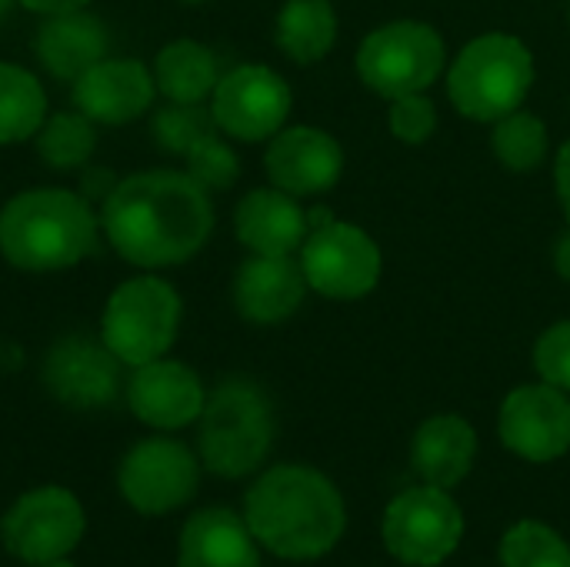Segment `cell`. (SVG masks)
<instances>
[{"mask_svg": "<svg viewBox=\"0 0 570 567\" xmlns=\"http://www.w3.org/2000/svg\"><path fill=\"white\" fill-rule=\"evenodd\" d=\"M184 304L170 281L157 274L127 277L114 287L100 314V341L124 368L167 358L180 334Z\"/></svg>", "mask_w": 570, "mask_h": 567, "instance_id": "cell-6", "label": "cell"}, {"mask_svg": "<svg viewBox=\"0 0 570 567\" xmlns=\"http://www.w3.org/2000/svg\"><path fill=\"white\" fill-rule=\"evenodd\" d=\"M154 70L130 57H104L73 80V107L104 127H120L144 117L154 107Z\"/></svg>", "mask_w": 570, "mask_h": 567, "instance_id": "cell-17", "label": "cell"}, {"mask_svg": "<svg viewBox=\"0 0 570 567\" xmlns=\"http://www.w3.org/2000/svg\"><path fill=\"white\" fill-rule=\"evenodd\" d=\"M244 521L274 558L317 561L344 538L347 508L337 485L317 468L277 465L250 485Z\"/></svg>", "mask_w": 570, "mask_h": 567, "instance_id": "cell-2", "label": "cell"}, {"mask_svg": "<svg viewBox=\"0 0 570 567\" xmlns=\"http://www.w3.org/2000/svg\"><path fill=\"white\" fill-rule=\"evenodd\" d=\"M37 567H77L73 561H67V558H60V561H47V565H37Z\"/></svg>", "mask_w": 570, "mask_h": 567, "instance_id": "cell-38", "label": "cell"}, {"mask_svg": "<svg viewBox=\"0 0 570 567\" xmlns=\"http://www.w3.org/2000/svg\"><path fill=\"white\" fill-rule=\"evenodd\" d=\"M13 3H17V0H0V20L10 13V7H13Z\"/></svg>", "mask_w": 570, "mask_h": 567, "instance_id": "cell-37", "label": "cell"}, {"mask_svg": "<svg viewBox=\"0 0 570 567\" xmlns=\"http://www.w3.org/2000/svg\"><path fill=\"white\" fill-rule=\"evenodd\" d=\"M444 40L431 23L391 20L364 37L357 50V74L374 94L394 100L431 90L444 70Z\"/></svg>", "mask_w": 570, "mask_h": 567, "instance_id": "cell-7", "label": "cell"}, {"mask_svg": "<svg viewBox=\"0 0 570 567\" xmlns=\"http://www.w3.org/2000/svg\"><path fill=\"white\" fill-rule=\"evenodd\" d=\"M534 371L544 384L570 394V321L551 324L534 344Z\"/></svg>", "mask_w": 570, "mask_h": 567, "instance_id": "cell-32", "label": "cell"}, {"mask_svg": "<svg viewBox=\"0 0 570 567\" xmlns=\"http://www.w3.org/2000/svg\"><path fill=\"white\" fill-rule=\"evenodd\" d=\"M200 454H194L184 441L154 434L124 454L117 468V488L127 508L160 518L194 501L200 488Z\"/></svg>", "mask_w": 570, "mask_h": 567, "instance_id": "cell-10", "label": "cell"}, {"mask_svg": "<svg viewBox=\"0 0 570 567\" xmlns=\"http://www.w3.org/2000/svg\"><path fill=\"white\" fill-rule=\"evenodd\" d=\"M291 104L294 97L287 80L264 63H240L227 70L210 94L217 130L244 144H261L284 130Z\"/></svg>", "mask_w": 570, "mask_h": 567, "instance_id": "cell-12", "label": "cell"}, {"mask_svg": "<svg viewBox=\"0 0 570 567\" xmlns=\"http://www.w3.org/2000/svg\"><path fill=\"white\" fill-rule=\"evenodd\" d=\"M264 167L274 187L301 197L327 194L344 174V150L337 137L321 127H284L271 137Z\"/></svg>", "mask_w": 570, "mask_h": 567, "instance_id": "cell-16", "label": "cell"}, {"mask_svg": "<svg viewBox=\"0 0 570 567\" xmlns=\"http://www.w3.org/2000/svg\"><path fill=\"white\" fill-rule=\"evenodd\" d=\"M124 398L134 418L154 431H180L200 421L207 404L200 374L184 361H170V358H157L150 364L134 368Z\"/></svg>", "mask_w": 570, "mask_h": 567, "instance_id": "cell-15", "label": "cell"}, {"mask_svg": "<svg viewBox=\"0 0 570 567\" xmlns=\"http://www.w3.org/2000/svg\"><path fill=\"white\" fill-rule=\"evenodd\" d=\"M274 37L294 63H317L337 43V10L331 0H287Z\"/></svg>", "mask_w": 570, "mask_h": 567, "instance_id": "cell-24", "label": "cell"}, {"mask_svg": "<svg viewBox=\"0 0 570 567\" xmlns=\"http://www.w3.org/2000/svg\"><path fill=\"white\" fill-rule=\"evenodd\" d=\"M154 80L167 100L204 104L220 80L217 57L197 40H170L154 60Z\"/></svg>", "mask_w": 570, "mask_h": 567, "instance_id": "cell-23", "label": "cell"}, {"mask_svg": "<svg viewBox=\"0 0 570 567\" xmlns=\"http://www.w3.org/2000/svg\"><path fill=\"white\" fill-rule=\"evenodd\" d=\"M107 244L134 267L190 261L214 234V204L187 170H144L117 180L100 204Z\"/></svg>", "mask_w": 570, "mask_h": 567, "instance_id": "cell-1", "label": "cell"}, {"mask_svg": "<svg viewBox=\"0 0 570 567\" xmlns=\"http://www.w3.org/2000/svg\"><path fill=\"white\" fill-rule=\"evenodd\" d=\"M554 187H558V201L564 207L570 221V140L558 150V160H554Z\"/></svg>", "mask_w": 570, "mask_h": 567, "instance_id": "cell-34", "label": "cell"}, {"mask_svg": "<svg viewBox=\"0 0 570 567\" xmlns=\"http://www.w3.org/2000/svg\"><path fill=\"white\" fill-rule=\"evenodd\" d=\"M554 267H558V274L570 281V231L558 241V247H554Z\"/></svg>", "mask_w": 570, "mask_h": 567, "instance_id": "cell-36", "label": "cell"}, {"mask_svg": "<svg viewBox=\"0 0 570 567\" xmlns=\"http://www.w3.org/2000/svg\"><path fill=\"white\" fill-rule=\"evenodd\" d=\"M501 441L511 454L548 465L570 451V398L554 384L514 388L498 414Z\"/></svg>", "mask_w": 570, "mask_h": 567, "instance_id": "cell-13", "label": "cell"}, {"mask_svg": "<svg viewBox=\"0 0 570 567\" xmlns=\"http://www.w3.org/2000/svg\"><path fill=\"white\" fill-rule=\"evenodd\" d=\"M548 127L538 114L531 110H514L501 120H494V134H491V147L494 157L514 170V174H531L544 164L548 157Z\"/></svg>", "mask_w": 570, "mask_h": 567, "instance_id": "cell-27", "label": "cell"}, {"mask_svg": "<svg viewBox=\"0 0 570 567\" xmlns=\"http://www.w3.org/2000/svg\"><path fill=\"white\" fill-rule=\"evenodd\" d=\"M274 444V411L267 394L244 378H230L207 394L197 454L200 465L227 481L254 475Z\"/></svg>", "mask_w": 570, "mask_h": 567, "instance_id": "cell-4", "label": "cell"}, {"mask_svg": "<svg viewBox=\"0 0 570 567\" xmlns=\"http://www.w3.org/2000/svg\"><path fill=\"white\" fill-rule=\"evenodd\" d=\"M120 361L100 338H60L43 358V388L70 411H100L120 391Z\"/></svg>", "mask_w": 570, "mask_h": 567, "instance_id": "cell-14", "label": "cell"}, {"mask_svg": "<svg viewBox=\"0 0 570 567\" xmlns=\"http://www.w3.org/2000/svg\"><path fill=\"white\" fill-rule=\"evenodd\" d=\"M478 458V431L461 414H434L428 418L411 441V465L424 485L458 488Z\"/></svg>", "mask_w": 570, "mask_h": 567, "instance_id": "cell-21", "label": "cell"}, {"mask_svg": "<svg viewBox=\"0 0 570 567\" xmlns=\"http://www.w3.org/2000/svg\"><path fill=\"white\" fill-rule=\"evenodd\" d=\"M107 27L87 10L53 13L37 30V57L43 70L70 84L107 57Z\"/></svg>", "mask_w": 570, "mask_h": 567, "instance_id": "cell-22", "label": "cell"}, {"mask_svg": "<svg viewBox=\"0 0 570 567\" xmlns=\"http://www.w3.org/2000/svg\"><path fill=\"white\" fill-rule=\"evenodd\" d=\"M47 120L43 84L20 63L0 60V147L30 140Z\"/></svg>", "mask_w": 570, "mask_h": 567, "instance_id": "cell-25", "label": "cell"}, {"mask_svg": "<svg viewBox=\"0 0 570 567\" xmlns=\"http://www.w3.org/2000/svg\"><path fill=\"white\" fill-rule=\"evenodd\" d=\"M117 187V177L104 167H80V194L90 201V204H104L110 197V190Z\"/></svg>", "mask_w": 570, "mask_h": 567, "instance_id": "cell-33", "label": "cell"}, {"mask_svg": "<svg viewBox=\"0 0 570 567\" xmlns=\"http://www.w3.org/2000/svg\"><path fill=\"white\" fill-rule=\"evenodd\" d=\"M100 214L80 190L33 187L10 197L0 211V254L27 274L77 267L97 251Z\"/></svg>", "mask_w": 570, "mask_h": 567, "instance_id": "cell-3", "label": "cell"}, {"mask_svg": "<svg viewBox=\"0 0 570 567\" xmlns=\"http://www.w3.org/2000/svg\"><path fill=\"white\" fill-rule=\"evenodd\" d=\"M23 3L27 10L33 13H43V17H53V13H70V10H83L90 0H17Z\"/></svg>", "mask_w": 570, "mask_h": 567, "instance_id": "cell-35", "label": "cell"}, {"mask_svg": "<svg viewBox=\"0 0 570 567\" xmlns=\"http://www.w3.org/2000/svg\"><path fill=\"white\" fill-rule=\"evenodd\" d=\"M37 154L53 170H80L90 164L97 150V124L80 110L47 114L40 130L33 134Z\"/></svg>", "mask_w": 570, "mask_h": 567, "instance_id": "cell-26", "label": "cell"}, {"mask_svg": "<svg viewBox=\"0 0 570 567\" xmlns=\"http://www.w3.org/2000/svg\"><path fill=\"white\" fill-rule=\"evenodd\" d=\"M297 254L307 287L327 301L367 297L384 271V257L374 237L347 221H331L324 227H314Z\"/></svg>", "mask_w": 570, "mask_h": 567, "instance_id": "cell-11", "label": "cell"}, {"mask_svg": "<svg viewBox=\"0 0 570 567\" xmlns=\"http://www.w3.org/2000/svg\"><path fill=\"white\" fill-rule=\"evenodd\" d=\"M534 84V57L524 40L511 33H481L454 57L448 70L451 104L478 120L494 124L514 114Z\"/></svg>", "mask_w": 570, "mask_h": 567, "instance_id": "cell-5", "label": "cell"}, {"mask_svg": "<svg viewBox=\"0 0 570 567\" xmlns=\"http://www.w3.org/2000/svg\"><path fill=\"white\" fill-rule=\"evenodd\" d=\"M177 567H261V545L244 515L204 508L187 518L177 541Z\"/></svg>", "mask_w": 570, "mask_h": 567, "instance_id": "cell-20", "label": "cell"}, {"mask_svg": "<svg viewBox=\"0 0 570 567\" xmlns=\"http://www.w3.org/2000/svg\"><path fill=\"white\" fill-rule=\"evenodd\" d=\"M381 538L401 565L438 567L461 548L464 515L444 488H407L387 505Z\"/></svg>", "mask_w": 570, "mask_h": 567, "instance_id": "cell-9", "label": "cell"}, {"mask_svg": "<svg viewBox=\"0 0 570 567\" xmlns=\"http://www.w3.org/2000/svg\"><path fill=\"white\" fill-rule=\"evenodd\" d=\"M307 294V277L294 257L250 254L234 277V307L244 321L271 328L297 314Z\"/></svg>", "mask_w": 570, "mask_h": 567, "instance_id": "cell-18", "label": "cell"}, {"mask_svg": "<svg viewBox=\"0 0 570 567\" xmlns=\"http://www.w3.org/2000/svg\"><path fill=\"white\" fill-rule=\"evenodd\" d=\"M214 130H217L214 114L204 104H177V100H167L150 117V137H154V144L160 150L180 154V157H187V150L197 140H204L207 134H214Z\"/></svg>", "mask_w": 570, "mask_h": 567, "instance_id": "cell-29", "label": "cell"}, {"mask_svg": "<svg viewBox=\"0 0 570 567\" xmlns=\"http://www.w3.org/2000/svg\"><path fill=\"white\" fill-rule=\"evenodd\" d=\"M187 174L204 187V190H230L240 177V157L234 147L214 130L204 140H197L187 150Z\"/></svg>", "mask_w": 570, "mask_h": 567, "instance_id": "cell-30", "label": "cell"}, {"mask_svg": "<svg viewBox=\"0 0 570 567\" xmlns=\"http://www.w3.org/2000/svg\"><path fill=\"white\" fill-rule=\"evenodd\" d=\"M501 567H570V545L544 521H518L501 538Z\"/></svg>", "mask_w": 570, "mask_h": 567, "instance_id": "cell-28", "label": "cell"}, {"mask_svg": "<svg viewBox=\"0 0 570 567\" xmlns=\"http://www.w3.org/2000/svg\"><path fill=\"white\" fill-rule=\"evenodd\" d=\"M234 231L250 254L264 257H294L311 234L307 211L297 204L294 194L274 184L240 197L234 211Z\"/></svg>", "mask_w": 570, "mask_h": 567, "instance_id": "cell-19", "label": "cell"}, {"mask_svg": "<svg viewBox=\"0 0 570 567\" xmlns=\"http://www.w3.org/2000/svg\"><path fill=\"white\" fill-rule=\"evenodd\" d=\"M180 3H190L194 7V3H207V0H180Z\"/></svg>", "mask_w": 570, "mask_h": 567, "instance_id": "cell-39", "label": "cell"}, {"mask_svg": "<svg viewBox=\"0 0 570 567\" xmlns=\"http://www.w3.org/2000/svg\"><path fill=\"white\" fill-rule=\"evenodd\" d=\"M87 531V511L80 498L60 485H40L23 491L0 521V541L10 558L37 567L70 558Z\"/></svg>", "mask_w": 570, "mask_h": 567, "instance_id": "cell-8", "label": "cell"}, {"mask_svg": "<svg viewBox=\"0 0 570 567\" xmlns=\"http://www.w3.org/2000/svg\"><path fill=\"white\" fill-rule=\"evenodd\" d=\"M387 124L401 144H424L438 130V107L428 97V90L424 94H404V97L391 100Z\"/></svg>", "mask_w": 570, "mask_h": 567, "instance_id": "cell-31", "label": "cell"}]
</instances>
